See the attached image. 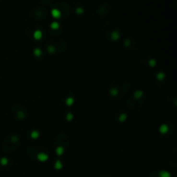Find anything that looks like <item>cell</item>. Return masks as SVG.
<instances>
[{
	"instance_id": "cell-1",
	"label": "cell",
	"mask_w": 177,
	"mask_h": 177,
	"mask_svg": "<svg viewBox=\"0 0 177 177\" xmlns=\"http://www.w3.org/2000/svg\"><path fill=\"white\" fill-rule=\"evenodd\" d=\"M130 89V83L128 81L114 82L109 88V94L111 97L116 99L123 98Z\"/></svg>"
},
{
	"instance_id": "cell-2",
	"label": "cell",
	"mask_w": 177,
	"mask_h": 177,
	"mask_svg": "<svg viewBox=\"0 0 177 177\" xmlns=\"http://www.w3.org/2000/svg\"><path fill=\"white\" fill-rule=\"evenodd\" d=\"M20 144V137L17 135H11L4 139L2 142V149L7 153L14 152Z\"/></svg>"
},
{
	"instance_id": "cell-3",
	"label": "cell",
	"mask_w": 177,
	"mask_h": 177,
	"mask_svg": "<svg viewBox=\"0 0 177 177\" xmlns=\"http://www.w3.org/2000/svg\"><path fill=\"white\" fill-rule=\"evenodd\" d=\"M102 33H103L104 36L107 40L112 41H118L121 37L120 31L117 28H115V26H110L109 24H106V26H103Z\"/></svg>"
},
{
	"instance_id": "cell-4",
	"label": "cell",
	"mask_w": 177,
	"mask_h": 177,
	"mask_svg": "<svg viewBox=\"0 0 177 177\" xmlns=\"http://www.w3.org/2000/svg\"><path fill=\"white\" fill-rule=\"evenodd\" d=\"M59 97L61 99V101L64 102L67 106H72L74 102V97H73V93L71 89L67 87H62L60 88L59 92Z\"/></svg>"
},
{
	"instance_id": "cell-5",
	"label": "cell",
	"mask_w": 177,
	"mask_h": 177,
	"mask_svg": "<svg viewBox=\"0 0 177 177\" xmlns=\"http://www.w3.org/2000/svg\"><path fill=\"white\" fill-rule=\"evenodd\" d=\"M70 140L67 135L66 134H59L58 136H56L54 140V144L56 146V148H61L65 150L67 147L69 146Z\"/></svg>"
},
{
	"instance_id": "cell-6",
	"label": "cell",
	"mask_w": 177,
	"mask_h": 177,
	"mask_svg": "<svg viewBox=\"0 0 177 177\" xmlns=\"http://www.w3.org/2000/svg\"><path fill=\"white\" fill-rule=\"evenodd\" d=\"M127 102L128 106L131 110H140L141 108L144 106L145 102H146V97L142 98V99H134L133 97H131L128 99Z\"/></svg>"
},
{
	"instance_id": "cell-7",
	"label": "cell",
	"mask_w": 177,
	"mask_h": 177,
	"mask_svg": "<svg viewBox=\"0 0 177 177\" xmlns=\"http://www.w3.org/2000/svg\"><path fill=\"white\" fill-rule=\"evenodd\" d=\"M11 110V113H12V115L16 119L22 120V119L25 118L26 116H27L26 109L22 106H20V105H14Z\"/></svg>"
},
{
	"instance_id": "cell-8",
	"label": "cell",
	"mask_w": 177,
	"mask_h": 177,
	"mask_svg": "<svg viewBox=\"0 0 177 177\" xmlns=\"http://www.w3.org/2000/svg\"><path fill=\"white\" fill-rule=\"evenodd\" d=\"M124 46L125 48L129 49L130 51H137L140 49V43L138 42L135 38H126L124 41Z\"/></svg>"
},
{
	"instance_id": "cell-9",
	"label": "cell",
	"mask_w": 177,
	"mask_h": 177,
	"mask_svg": "<svg viewBox=\"0 0 177 177\" xmlns=\"http://www.w3.org/2000/svg\"><path fill=\"white\" fill-rule=\"evenodd\" d=\"M149 177H172L168 171H154L149 175Z\"/></svg>"
},
{
	"instance_id": "cell-10",
	"label": "cell",
	"mask_w": 177,
	"mask_h": 177,
	"mask_svg": "<svg viewBox=\"0 0 177 177\" xmlns=\"http://www.w3.org/2000/svg\"><path fill=\"white\" fill-rule=\"evenodd\" d=\"M141 58H142V60H139V61H142V63L146 61V62H147V66H149V67H154L155 65H156V60H155V59L149 57V56H143V57H141Z\"/></svg>"
},
{
	"instance_id": "cell-11",
	"label": "cell",
	"mask_w": 177,
	"mask_h": 177,
	"mask_svg": "<svg viewBox=\"0 0 177 177\" xmlns=\"http://www.w3.org/2000/svg\"><path fill=\"white\" fill-rule=\"evenodd\" d=\"M52 15H53V17H55V18H59L61 16V12L59 11L58 9H53L52 10Z\"/></svg>"
},
{
	"instance_id": "cell-12",
	"label": "cell",
	"mask_w": 177,
	"mask_h": 177,
	"mask_svg": "<svg viewBox=\"0 0 177 177\" xmlns=\"http://www.w3.org/2000/svg\"><path fill=\"white\" fill-rule=\"evenodd\" d=\"M168 130V125L167 124H162V126H161V128H160V132L161 133H166L167 131Z\"/></svg>"
},
{
	"instance_id": "cell-13",
	"label": "cell",
	"mask_w": 177,
	"mask_h": 177,
	"mask_svg": "<svg viewBox=\"0 0 177 177\" xmlns=\"http://www.w3.org/2000/svg\"><path fill=\"white\" fill-rule=\"evenodd\" d=\"M33 35H34V37L35 39H40L41 37V32L40 30H35L34 34H33Z\"/></svg>"
},
{
	"instance_id": "cell-14",
	"label": "cell",
	"mask_w": 177,
	"mask_h": 177,
	"mask_svg": "<svg viewBox=\"0 0 177 177\" xmlns=\"http://www.w3.org/2000/svg\"><path fill=\"white\" fill-rule=\"evenodd\" d=\"M31 136H32L33 138H36L39 136V132L36 131V130H34V131L31 132Z\"/></svg>"
},
{
	"instance_id": "cell-15",
	"label": "cell",
	"mask_w": 177,
	"mask_h": 177,
	"mask_svg": "<svg viewBox=\"0 0 177 177\" xmlns=\"http://www.w3.org/2000/svg\"><path fill=\"white\" fill-rule=\"evenodd\" d=\"M35 54L36 56H40L41 54V50L39 49V48H35Z\"/></svg>"
},
{
	"instance_id": "cell-16",
	"label": "cell",
	"mask_w": 177,
	"mask_h": 177,
	"mask_svg": "<svg viewBox=\"0 0 177 177\" xmlns=\"http://www.w3.org/2000/svg\"><path fill=\"white\" fill-rule=\"evenodd\" d=\"M120 118H119V121H121V122H124V120L126 118H127V116H126V114H122L120 115Z\"/></svg>"
},
{
	"instance_id": "cell-17",
	"label": "cell",
	"mask_w": 177,
	"mask_h": 177,
	"mask_svg": "<svg viewBox=\"0 0 177 177\" xmlns=\"http://www.w3.org/2000/svg\"><path fill=\"white\" fill-rule=\"evenodd\" d=\"M51 27L53 29H57L59 27V24L58 23H56V22H54V23H53V24H51Z\"/></svg>"
},
{
	"instance_id": "cell-18",
	"label": "cell",
	"mask_w": 177,
	"mask_h": 177,
	"mask_svg": "<svg viewBox=\"0 0 177 177\" xmlns=\"http://www.w3.org/2000/svg\"><path fill=\"white\" fill-rule=\"evenodd\" d=\"M76 12L79 13V14H80V13L83 12V9H82V8H80V7H79V8H77V10H76Z\"/></svg>"
},
{
	"instance_id": "cell-19",
	"label": "cell",
	"mask_w": 177,
	"mask_h": 177,
	"mask_svg": "<svg viewBox=\"0 0 177 177\" xmlns=\"http://www.w3.org/2000/svg\"><path fill=\"white\" fill-rule=\"evenodd\" d=\"M99 177H112V175H101V176H99Z\"/></svg>"
}]
</instances>
